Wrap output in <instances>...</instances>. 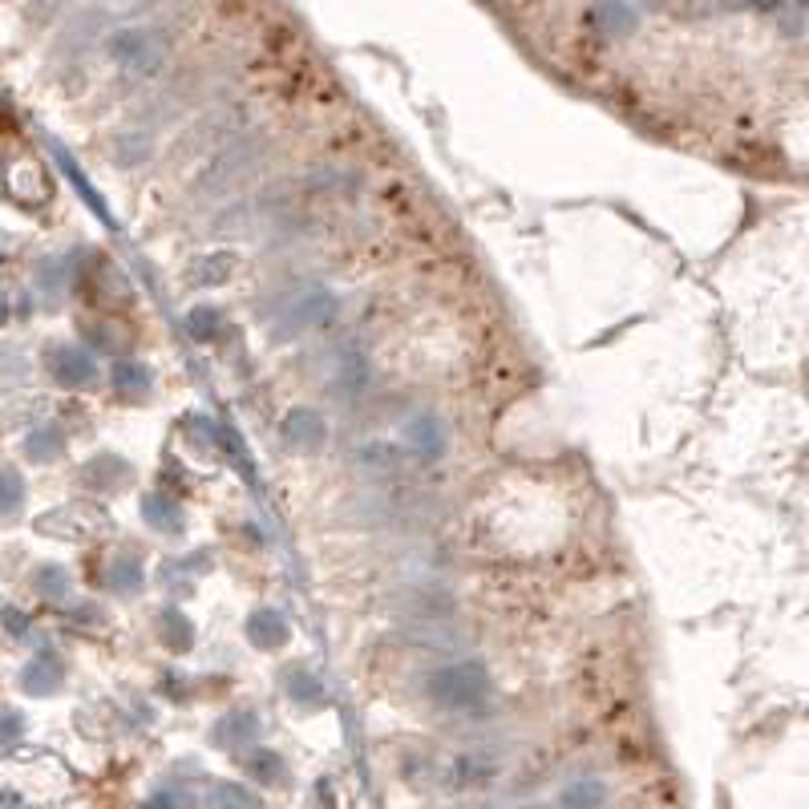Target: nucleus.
<instances>
[{
  "label": "nucleus",
  "mask_w": 809,
  "mask_h": 809,
  "mask_svg": "<svg viewBox=\"0 0 809 809\" xmlns=\"http://www.w3.org/2000/svg\"><path fill=\"white\" fill-rule=\"evenodd\" d=\"M405 441H409L421 457H438L441 450H445V426H441L438 413H421V417H413L409 429H405Z\"/></svg>",
  "instance_id": "39448f33"
},
{
  "label": "nucleus",
  "mask_w": 809,
  "mask_h": 809,
  "mask_svg": "<svg viewBox=\"0 0 809 809\" xmlns=\"http://www.w3.org/2000/svg\"><path fill=\"white\" fill-rule=\"evenodd\" d=\"M37 591H41V596L61 599V596H65V591H70V579H65V571H58V567H45L41 575H37Z\"/></svg>",
  "instance_id": "f3484780"
},
{
  "label": "nucleus",
  "mask_w": 809,
  "mask_h": 809,
  "mask_svg": "<svg viewBox=\"0 0 809 809\" xmlns=\"http://www.w3.org/2000/svg\"><path fill=\"white\" fill-rule=\"evenodd\" d=\"M247 769H252V777L268 781V785H280L284 781V761H280V752H256L252 761H247Z\"/></svg>",
  "instance_id": "ddd939ff"
},
{
  "label": "nucleus",
  "mask_w": 809,
  "mask_h": 809,
  "mask_svg": "<svg viewBox=\"0 0 809 809\" xmlns=\"http://www.w3.org/2000/svg\"><path fill=\"white\" fill-rule=\"evenodd\" d=\"M801 4H806V9H809V0H801Z\"/></svg>",
  "instance_id": "a878e982"
},
{
  "label": "nucleus",
  "mask_w": 809,
  "mask_h": 809,
  "mask_svg": "<svg viewBox=\"0 0 809 809\" xmlns=\"http://www.w3.org/2000/svg\"><path fill=\"white\" fill-rule=\"evenodd\" d=\"M21 733V721L16 716H0V740H13Z\"/></svg>",
  "instance_id": "412c9836"
},
{
  "label": "nucleus",
  "mask_w": 809,
  "mask_h": 809,
  "mask_svg": "<svg viewBox=\"0 0 809 809\" xmlns=\"http://www.w3.org/2000/svg\"><path fill=\"white\" fill-rule=\"evenodd\" d=\"M191 332L203 336V341H211L214 332H219V316H214V308H195V316H191Z\"/></svg>",
  "instance_id": "a211bd4d"
},
{
  "label": "nucleus",
  "mask_w": 809,
  "mask_h": 809,
  "mask_svg": "<svg viewBox=\"0 0 809 809\" xmlns=\"http://www.w3.org/2000/svg\"><path fill=\"white\" fill-rule=\"evenodd\" d=\"M211 809H268L263 806V797L252 794L247 785H235V781H223V785H214L211 794Z\"/></svg>",
  "instance_id": "9b49d317"
},
{
  "label": "nucleus",
  "mask_w": 809,
  "mask_h": 809,
  "mask_svg": "<svg viewBox=\"0 0 809 809\" xmlns=\"http://www.w3.org/2000/svg\"><path fill=\"white\" fill-rule=\"evenodd\" d=\"M114 384L118 389H146V369H138V365H118L114 369Z\"/></svg>",
  "instance_id": "6ab92c4d"
},
{
  "label": "nucleus",
  "mask_w": 809,
  "mask_h": 809,
  "mask_svg": "<svg viewBox=\"0 0 809 809\" xmlns=\"http://www.w3.org/2000/svg\"><path fill=\"white\" fill-rule=\"evenodd\" d=\"M426 696L438 709H450V712L482 709L486 696H490V672H486L482 660H454V664H441L429 672Z\"/></svg>",
  "instance_id": "f257e3e1"
},
{
  "label": "nucleus",
  "mask_w": 809,
  "mask_h": 809,
  "mask_svg": "<svg viewBox=\"0 0 809 809\" xmlns=\"http://www.w3.org/2000/svg\"><path fill=\"white\" fill-rule=\"evenodd\" d=\"M247 636L256 648H280L287 639V624L280 620V611H256L252 624H247Z\"/></svg>",
  "instance_id": "1a4fd4ad"
},
{
  "label": "nucleus",
  "mask_w": 809,
  "mask_h": 809,
  "mask_svg": "<svg viewBox=\"0 0 809 809\" xmlns=\"http://www.w3.org/2000/svg\"><path fill=\"white\" fill-rule=\"evenodd\" d=\"M29 454L41 457V462L58 457L61 454V438L53 433V429H41V433H33V438H29Z\"/></svg>",
  "instance_id": "dca6fc26"
},
{
  "label": "nucleus",
  "mask_w": 809,
  "mask_h": 809,
  "mask_svg": "<svg viewBox=\"0 0 809 809\" xmlns=\"http://www.w3.org/2000/svg\"><path fill=\"white\" fill-rule=\"evenodd\" d=\"M749 4H752V9H761V13H777L785 0H749Z\"/></svg>",
  "instance_id": "4be33fe9"
},
{
  "label": "nucleus",
  "mask_w": 809,
  "mask_h": 809,
  "mask_svg": "<svg viewBox=\"0 0 809 809\" xmlns=\"http://www.w3.org/2000/svg\"><path fill=\"white\" fill-rule=\"evenodd\" d=\"M0 320H4V299H0Z\"/></svg>",
  "instance_id": "b1692460"
},
{
  "label": "nucleus",
  "mask_w": 809,
  "mask_h": 809,
  "mask_svg": "<svg viewBox=\"0 0 809 809\" xmlns=\"http://www.w3.org/2000/svg\"><path fill=\"white\" fill-rule=\"evenodd\" d=\"M287 692H292V700H304V704H316L320 700V681L316 676H308V672H292V681H287Z\"/></svg>",
  "instance_id": "2eb2a0df"
},
{
  "label": "nucleus",
  "mask_w": 809,
  "mask_h": 809,
  "mask_svg": "<svg viewBox=\"0 0 809 809\" xmlns=\"http://www.w3.org/2000/svg\"><path fill=\"white\" fill-rule=\"evenodd\" d=\"M284 441L304 445V450L320 445V441H324V417L316 409H292L284 421Z\"/></svg>",
  "instance_id": "423d86ee"
},
{
  "label": "nucleus",
  "mask_w": 809,
  "mask_h": 809,
  "mask_svg": "<svg viewBox=\"0 0 809 809\" xmlns=\"http://www.w3.org/2000/svg\"><path fill=\"white\" fill-rule=\"evenodd\" d=\"M328 312H332V296L320 292V287H308L304 296L287 299L284 308L275 312V336H299L308 328L324 324Z\"/></svg>",
  "instance_id": "f03ea898"
},
{
  "label": "nucleus",
  "mask_w": 809,
  "mask_h": 809,
  "mask_svg": "<svg viewBox=\"0 0 809 809\" xmlns=\"http://www.w3.org/2000/svg\"><path fill=\"white\" fill-rule=\"evenodd\" d=\"M25 502V482L16 469H0V511H16Z\"/></svg>",
  "instance_id": "4468645a"
},
{
  "label": "nucleus",
  "mask_w": 809,
  "mask_h": 809,
  "mask_svg": "<svg viewBox=\"0 0 809 809\" xmlns=\"http://www.w3.org/2000/svg\"><path fill=\"white\" fill-rule=\"evenodd\" d=\"M49 369H53V377H58L61 384H89L98 377L94 356H89L86 348H77V344H65V348H58V353L49 356Z\"/></svg>",
  "instance_id": "20e7f679"
},
{
  "label": "nucleus",
  "mask_w": 809,
  "mask_h": 809,
  "mask_svg": "<svg viewBox=\"0 0 809 809\" xmlns=\"http://www.w3.org/2000/svg\"><path fill=\"white\" fill-rule=\"evenodd\" d=\"M61 684V667H58V660H37V664H29V672H25V692H33V696H45V692H53Z\"/></svg>",
  "instance_id": "f8f14e48"
},
{
  "label": "nucleus",
  "mask_w": 809,
  "mask_h": 809,
  "mask_svg": "<svg viewBox=\"0 0 809 809\" xmlns=\"http://www.w3.org/2000/svg\"><path fill=\"white\" fill-rule=\"evenodd\" d=\"M110 58L134 73H150L162 61V49L146 29H118L110 37Z\"/></svg>",
  "instance_id": "7ed1b4c3"
},
{
  "label": "nucleus",
  "mask_w": 809,
  "mask_h": 809,
  "mask_svg": "<svg viewBox=\"0 0 809 809\" xmlns=\"http://www.w3.org/2000/svg\"><path fill=\"white\" fill-rule=\"evenodd\" d=\"M608 806V785L599 777H575L559 794V809H603Z\"/></svg>",
  "instance_id": "0eeeda50"
},
{
  "label": "nucleus",
  "mask_w": 809,
  "mask_h": 809,
  "mask_svg": "<svg viewBox=\"0 0 809 809\" xmlns=\"http://www.w3.org/2000/svg\"><path fill=\"white\" fill-rule=\"evenodd\" d=\"M146 809H174V801H171V797H155V801H150Z\"/></svg>",
  "instance_id": "5701e85b"
},
{
  "label": "nucleus",
  "mask_w": 809,
  "mask_h": 809,
  "mask_svg": "<svg viewBox=\"0 0 809 809\" xmlns=\"http://www.w3.org/2000/svg\"><path fill=\"white\" fill-rule=\"evenodd\" d=\"M591 21H596V29L608 33V37H627V33H636V9L624 4V0H603Z\"/></svg>",
  "instance_id": "6e6552de"
},
{
  "label": "nucleus",
  "mask_w": 809,
  "mask_h": 809,
  "mask_svg": "<svg viewBox=\"0 0 809 809\" xmlns=\"http://www.w3.org/2000/svg\"><path fill=\"white\" fill-rule=\"evenodd\" d=\"M259 737V721L252 716V712H235V716H228V721L214 728V740L223 745V749H240V745H247V740Z\"/></svg>",
  "instance_id": "9d476101"
},
{
  "label": "nucleus",
  "mask_w": 809,
  "mask_h": 809,
  "mask_svg": "<svg viewBox=\"0 0 809 809\" xmlns=\"http://www.w3.org/2000/svg\"><path fill=\"white\" fill-rule=\"evenodd\" d=\"M138 583H143V575H138L134 567H118V575H114V587H118V591H134Z\"/></svg>",
  "instance_id": "aec40b11"
},
{
  "label": "nucleus",
  "mask_w": 809,
  "mask_h": 809,
  "mask_svg": "<svg viewBox=\"0 0 809 809\" xmlns=\"http://www.w3.org/2000/svg\"><path fill=\"white\" fill-rule=\"evenodd\" d=\"M523 809H547V806H523Z\"/></svg>",
  "instance_id": "393cba45"
}]
</instances>
